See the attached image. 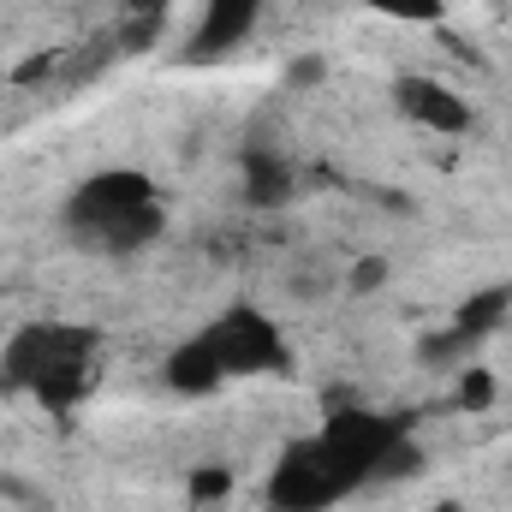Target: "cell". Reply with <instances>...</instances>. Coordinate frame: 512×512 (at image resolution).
<instances>
[{
	"label": "cell",
	"instance_id": "obj_12",
	"mask_svg": "<svg viewBox=\"0 0 512 512\" xmlns=\"http://www.w3.org/2000/svg\"><path fill=\"white\" fill-rule=\"evenodd\" d=\"M376 280H382V262H358L352 268V292H370Z\"/></svg>",
	"mask_w": 512,
	"mask_h": 512
},
{
	"label": "cell",
	"instance_id": "obj_7",
	"mask_svg": "<svg viewBox=\"0 0 512 512\" xmlns=\"http://www.w3.org/2000/svg\"><path fill=\"white\" fill-rule=\"evenodd\" d=\"M507 304H512V286H495V292L465 298V304H459V316H453L441 334H429V340H423V364H453L459 352H477V346L501 328Z\"/></svg>",
	"mask_w": 512,
	"mask_h": 512
},
{
	"label": "cell",
	"instance_id": "obj_5",
	"mask_svg": "<svg viewBox=\"0 0 512 512\" xmlns=\"http://www.w3.org/2000/svg\"><path fill=\"white\" fill-rule=\"evenodd\" d=\"M387 102L405 126L429 131V137H465L477 126V102L465 90H453L447 78H429V72H399L387 84Z\"/></svg>",
	"mask_w": 512,
	"mask_h": 512
},
{
	"label": "cell",
	"instance_id": "obj_11",
	"mask_svg": "<svg viewBox=\"0 0 512 512\" xmlns=\"http://www.w3.org/2000/svg\"><path fill=\"white\" fill-rule=\"evenodd\" d=\"M459 393H465V405H489V393H495V376H489V370H465Z\"/></svg>",
	"mask_w": 512,
	"mask_h": 512
},
{
	"label": "cell",
	"instance_id": "obj_13",
	"mask_svg": "<svg viewBox=\"0 0 512 512\" xmlns=\"http://www.w3.org/2000/svg\"><path fill=\"white\" fill-rule=\"evenodd\" d=\"M0 393H6V382H0Z\"/></svg>",
	"mask_w": 512,
	"mask_h": 512
},
{
	"label": "cell",
	"instance_id": "obj_2",
	"mask_svg": "<svg viewBox=\"0 0 512 512\" xmlns=\"http://www.w3.org/2000/svg\"><path fill=\"white\" fill-rule=\"evenodd\" d=\"M102 352H108V334L96 322L36 316L0 340V382H6V393L30 399L48 417H72L96 387Z\"/></svg>",
	"mask_w": 512,
	"mask_h": 512
},
{
	"label": "cell",
	"instance_id": "obj_8",
	"mask_svg": "<svg viewBox=\"0 0 512 512\" xmlns=\"http://www.w3.org/2000/svg\"><path fill=\"white\" fill-rule=\"evenodd\" d=\"M239 179H245V203H256V209H286L292 191H298V167H292V155L274 149V143H262V137L245 143V155H239Z\"/></svg>",
	"mask_w": 512,
	"mask_h": 512
},
{
	"label": "cell",
	"instance_id": "obj_9",
	"mask_svg": "<svg viewBox=\"0 0 512 512\" xmlns=\"http://www.w3.org/2000/svg\"><path fill=\"white\" fill-rule=\"evenodd\" d=\"M120 6H126V18H131L126 30H120V48H143L161 30V18L173 12V0H120Z\"/></svg>",
	"mask_w": 512,
	"mask_h": 512
},
{
	"label": "cell",
	"instance_id": "obj_3",
	"mask_svg": "<svg viewBox=\"0 0 512 512\" xmlns=\"http://www.w3.org/2000/svg\"><path fill=\"white\" fill-rule=\"evenodd\" d=\"M191 340L209 352L221 387L280 382V376H292V364H298V358H292V340H286V328H280V316H268L251 298H233L227 310H215L203 328H191Z\"/></svg>",
	"mask_w": 512,
	"mask_h": 512
},
{
	"label": "cell",
	"instance_id": "obj_6",
	"mask_svg": "<svg viewBox=\"0 0 512 512\" xmlns=\"http://www.w3.org/2000/svg\"><path fill=\"white\" fill-rule=\"evenodd\" d=\"M262 12H268V0H203L197 18H191V30H185V42H179V66L203 72V66L233 60L256 36Z\"/></svg>",
	"mask_w": 512,
	"mask_h": 512
},
{
	"label": "cell",
	"instance_id": "obj_10",
	"mask_svg": "<svg viewBox=\"0 0 512 512\" xmlns=\"http://www.w3.org/2000/svg\"><path fill=\"white\" fill-rule=\"evenodd\" d=\"M358 6L382 12L393 24H441V12H447V0H358Z\"/></svg>",
	"mask_w": 512,
	"mask_h": 512
},
{
	"label": "cell",
	"instance_id": "obj_4",
	"mask_svg": "<svg viewBox=\"0 0 512 512\" xmlns=\"http://www.w3.org/2000/svg\"><path fill=\"white\" fill-rule=\"evenodd\" d=\"M346 501H352V483L316 429L292 435L268 459V477H262V507L268 512H340Z\"/></svg>",
	"mask_w": 512,
	"mask_h": 512
},
{
	"label": "cell",
	"instance_id": "obj_1",
	"mask_svg": "<svg viewBox=\"0 0 512 512\" xmlns=\"http://www.w3.org/2000/svg\"><path fill=\"white\" fill-rule=\"evenodd\" d=\"M173 209H167V191L149 167H96L84 173L66 197H60V239L78 256H96V262H131L143 256L161 233H167Z\"/></svg>",
	"mask_w": 512,
	"mask_h": 512
}]
</instances>
